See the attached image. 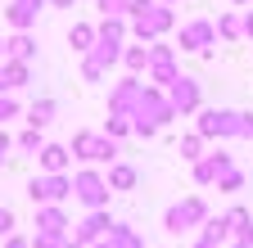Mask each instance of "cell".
I'll list each match as a JSON object with an SVG mask.
<instances>
[{"mask_svg": "<svg viewBox=\"0 0 253 248\" xmlns=\"http://www.w3.org/2000/svg\"><path fill=\"white\" fill-rule=\"evenodd\" d=\"M68 45L77 54H90V45H95V23H73L68 27Z\"/></svg>", "mask_w": 253, "mask_h": 248, "instance_id": "obj_26", "label": "cell"}, {"mask_svg": "<svg viewBox=\"0 0 253 248\" xmlns=\"http://www.w3.org/2000/svg\"><path fill=\"white\" fill-rule=\"evenodd\" d=\"M9 149H14V136H9L5 127H0V163H5V153H9Z\"/></svg>", "mask_w": 253, "mask_h": 248, "instance_id": "obj_39", "label": "cell"}, {"mask_svg": "<svg viewBox=\"0 0 253 248\" xmlns=\"http://www.w3.org/2000/svg\"><path fill=\"white\" fill-rule=\"evenodd\" d=\"M131 117H149L154 127H168V122L176 117L172 113V100H168V90H158V86H145V95H140V104H136V113Z\"/></svg>", "mask_w": 253, "mask_h": 248, "instance_id": "obj_9", "label": "cell"}, {"mask_svg": "<svg viewBox=\"0 0 253 248\" xmlns=\"http://www.w3.org/2000/svg\"><path fill=\"white\" fill-rule=\"evenodd\" d=\"M217 190H221V194H240V190H244V172H240V167H231L226 176L217 180Z\"/></svg>", "mask_w": 253, "mask_h": 248, "instance_id": "obj_32", "label": "cell"}, {"mask_svg": "<svg viewBox=\"0 0 253 248\" xmlns=\"http://www.w3.org/2000/svg\"><path fill=\"white\" fill-rule=\"evenodd\" d=\"M41 9H45V0H9L5 18H9L14 32H32V23H37V14H41Z\"/></svg>", "mask_w": 253, "mask_h": 248, "instance_id": "obj_14", "label": "cell"}, {"mask_svg": "<svg viewBox=\"0 0 253 248\" xmlns=\"http://www.w3.org/2000/svg\"><path fill=\"white\" fill-rule=\"evenodd\" d=\"M14 226H18L14 208H0V239H9V235H14Z\"/></svg>", "mask_w": 253, "mask_h": 248, "instance_id": "obj_36", "label": "cell"}, {"mask_svg": "<svg viewBox=\"0 0 253 248\" xmlns=\"http://www.w3.org/2000/svg\"><path fill=\"white\" fill-rule=\"evenodd\" d=\"M9 117H18V100L14 95H0V127H5Z\"/></svg>", "mask_w": 253, "mask_h": 248, "instance_id": "obj_37", "label": "cell"}, {"mask_svg": "<svg viewBox=\"0 0 253 248\" xmlns=\"http://www.w3.org/2000/svg\"><path fill=\"white\" fill-rule=\"evenodd\" d=\"M104 136H109V140L131 136V117H113V113H109V127H104Z\"/></svg>", "mask_w": 253, "mask_h": 248, "instance_id": "obj_33", "label": "cell"}, {"mask_svg": "<svg viewBox=\"0 0 253 248\" xmlns=\"http://www.w3.org/2000/svg\"><path fill=\"white\" fill-rule=\"evenodd\" d=\"M82 77H86V81H104V68L95 64L90 54H82Z\"/></svg>", "mask_w": 253, "mask_h": 248, "instance_id": "obj_35", "label": "cell"}, {"mask_svg": "<svg viewBox=\"0 0 253 248\" xmlns=\"http://www.w3.org/2000/svg\"><path fill=\"white\" fill-rule=\"evenodd\" d=\"M54 113H59V104H54V100H32V108H27V127L45 131L50 122H54Z\"/></svg>", "mask_w": 253, "mask_h": 248, "instance_id": "obj_21", "label": "cell"}, {"mask_svg": "<svg viewBox=\"0 0 253 248\" xmlns=\"http://www.w3.org/2000/svg\"><path fill=\"white\" fill-rule=\"evenodd\" d=\"M231 5H253V0H231Z\"/></svg>", "mask_w": 253, "mask_h": 248, "instance_id": "obj_46", "label": "cell"}, {"mask_svg": "<svg viewBox=\"0 0 253 248\" xmlns=\"http://www.w3.org/2000/svg\"><path fill=\"white\" fill-rule=\"evenodd\" d=\"M59 248H86V244H77V239H73V235H68V239H63V244H59Z\"/></svg>", "mask_w": 253, "mask_h": 248, "instance_id": "obj_43", "label": "cell"}, {"mask_svg": "<svg viewBox=\"0 0 253 248\" xmlns=\"http://www.w3.org/2000/svg\"><path fill=\"white\" fill-rule=\"evenodd\" d=\"M140 95H145V81L126 72V77L109 90V113H113V117H131V113H136V104H140Z\"/></svg>", "mask_w": 253, "mask_h": 248, "instance_id": "obj_8", "label": "cell"}, {"mask_svg": "<svg viewBox=\"0 0 253 248\" xmlns=\"http://www.w3.org/2000/svg\"><path fill=\"white\" fill-rule=\"evenodd\" d=\"M63 239L59 235H32V248H59Z\"/></svg>", "mask_w": 253, "mask_h": 248, "instance_id": "obj_38", "label": "cell"}, {"mask_svg": "<svg viewBox=\"0 0 253 248\" xmlns=\"http://www.w3.org/2000/svg\"><path fill=\"white\" fill-rule=\"evenodd\" d=\"M0 59H5V41H0Z\"/></svg>", "mask_w": 253, "mask_h": 248, "instance_id": "obj_48", "label": "cell"}, {"mask_svg": "<svg viewBox=\"0 0 253 248\" xmlns=\"http://www.w3.org/2000/svg\"><path fill=\"white\" fill-rule=\"evenodd\" d=\"M109 180H104V172L100 167H82V172H73V199L86 208V212H95V208H109Z\"/></svg>", "mask_w": 253, "mask_h": 248, "instance_id": "obj_3", "label": "cell"}, {"mask_svg": "<svg viewBox=\"0 0 253 248\" xmlns=\"http://www.w3.org/2000/svg\"><path fill=\"white\" fill-rule=\"evenodd\" d=\"M68 194H73V176H68V172H41V176L27 180V199L37 203V208H45V203H63Z\"/></svg>", "mask_w": 253, "mask_h": 248, "instance_id": "obj_5", "label": "cell"}, {"mask_svg": "<svg viewBox=\"0 0 253 248\" xmlns=\"http://www.w3.org/2000/svg\"><path fill=\"white\" fill-rule=\"evenodd\" d=\"M90 59L109 72L113 64H122V45H118V41H95V45H90Z\"/></svg>", "mask_w": 253, "mask_h": 248, "instance_id": "obj_25", "label": "cell"}, {"mask_svg": "<svg viewBox=\"0 0 253 248\" xmlns=\"http://www.w3.org/2000/svg\"><path fill=\"white\" fill-rule=\"evenodd\" d=\"M104 239H109V248H145V239L126 226V221H113V226L104 230Z\"/></svg>", "mask_w": 253, "mask_h": 248, "instance_id": "obj_20", "label": "cell"}, {"mask_svg": "<svg viewBox=\"0 0 253 248\" xmlns=\"http://www.w3.org/2000/svg\"><path fill=\"white\" fill-rule=\"evenodd\" d=\"M190 167H195V185H217L221 176L235 167V158H231V153H204V158L190 163Z\"/></svg>", "mask_w": 253, "mask_h": 248, "instance_id": "obj_12", "label": "cell"}, {"mask_svg": "<svg viewBox=\"0 0 253 248\" xmlns=\"http://www.w3.org/2000/svg\"><path fill=\"white\" fill-rule=\"evenodd\" d=\"M145 77H149L158 90H168V86L181 77V68H176V50L154 41V45H149V68H145Z\"/></svg>", "mask_w": 253, "mask_h": 248, "instance_id": "obj_6", "label": "cell"}, {"mask_svg": "<svg viewBox=\"0 0 253 248\" xmlns=\"http://www.w3.org/2000/svg\"><path fill=\"white\" fill-rule=\"evenodd\" d=\"M126 32H131V27H126V18H100L95 23V41H126Z\"/></svg>", "mask_w": 253, "mask_h": 248, "instance_id": "obj_23", "label": "cell"}, {"mask_svg": "<svg viewBox=\"0 0 253 248\" xmlns=\"http://www.w3.org/2000/svg\"><path fill=\"white\" fill-rule=\"evenodd\" d=\"M14 144H18L23 153H41V149H45V136H41L37 127H27V131H23V136H18Z\"/></svg>", "mask_w": 253, "mask_h": 248, "instance_id": "obj_30", "label": "cell"}, {"mask_svg": "<svg viewBox=\"0 0 253 248\" xmlns=\"http://www.w3.org/2000/svg\"><path fill=\"white\" fill-rule=\"evenodd\" d=\"M27 64H18V59H0V95H14L18 86H27Z\"/></svg>", "mask_w": 253, "mask_h": 248, "instance_id": "obj_16", "label": "cell"}, {"mask_svg": "<svg viewBox=\"0 0 253 248\" xmlns=\"http://www.w3.org/2000/svg\"><path fill=\"white\" fill-rule=\"evenodd\" d=\"M122 68L131 77H140L149 68V45H122Z\"/></svg>", "mask_w": 253, "mask_h": 248, "instance_id": "obj_24", "label": "cell"}, {"mask_svg": "<svg viewBox=\"0 0 253 248\" xmlns=\"http://www.w3.org/2000/svg\"><path fill=\"white\" fill-rule=\"evenodd\" d=\"M199 235H204L208 244H221V248H226V239H231V221H226V216H208Z\"/></svg>", "mask_w": 253, "mask_h": 248, "instance_id": "obj_27", "label": "cell"}, {"mask_svg": "<svg viewBox=\"0 0 253 248\" xmlns=\"http://www.w3.org/2000/svg\"><path fill=\"white\" fill-rule=\"evenodd\" d=\"M240 23H244V36H249V41H253V9H249V14H244V18H240Z\"/></svg>", "mask_w": 253, "mask_h": 248, "instance_id": "obj_41", "label": "cell"}, {"mask_svg": "<svg viewBox=\"0 0 253 248\" xmlns=\"http://www.w3.org/2000/svg\"><path fill=\"white\" fill-rule=\"evenodd\" d=\"M168 100H172V113L176 117H190V113H199L204 108V90H199V77H176L172 86H168Z\"/></svg>", "mask_w": 253, "mask_h": 248, "instance_id": "obj_7", "label": "cell"}, {"mask_svg": "<svg viewBox=\"0 0 253 248\" xmlns=\"http://www.w3.org/2000/svg\"><path fill=\"white\" fill-rule=\"evenodd\" d=\"M5 59H18V64H32L37 59V41H32V32H14L5 41Z\"/></svg>", "mask_w": 253, "mask_h": 248, "instance_id": "obj_19", "label": "cell"}, {"mask_svg": "<svg viewBox=\"0 0 253 248\" xmlns=\"http://www.w3.org/2000/svg\"><path fill=\"white\" fill-rule=\"evenodd\" d=\"M231 248H253V244H244V239H235V244H231Z\"/></svg>", "mask_w": 253, "mask_h": 248, "instance_id": "obj_45", "label": "cell"}, {"mask_svg": "<svg viewBox=\"0 0 253 248\" xmlns=\"http://www.w3.org/2000/svg\"><path fill=\"white\" fill-rule=\"evenodd\" d=\"M131 136H140V140H154V136H158V127H154L149 117H131Z\"/></svg>", "mask_w": 253, "mask_h": 248, "instance_id": "obj_34", "label": "cell"}, {"mask_svg": "<svg viewBox=\"0 0 253 248\" xmlns=\"http://www.w3.org/2000/svg\"><path fill=\"white\" fill-rule=\"evenodd\" d=\"M5 248H32V239H27V235H18V230H14V235H9V239H5Z\"/></svg>", "mask_w": 253, "mask_h": 248, "instance_id": "obj_40", "label": "cell"}, {"mask_svg": "<svg viewBox=\"0 0 253 248\" xmlns=\"http://www.w3.org/2000/svg\"><path fill=\"white\" fill-rule=\"evenodd\" d=\"M104 180H109V190H113V194H126V190H136V180H140V172H136L131 163H113Z\"/></svg>", "mask_w": 253, "mask_h": 248, "instance_id": "obj_18", "label": "cell"}, {"mask_svg": "<svg viewBox=\"0 0 253 248\" xmlns=\"http://www.w3.org/2000/svg\"><path fill=\"white\" fill-rule=\"evenodd\" d=\"M195 131L204 140H244V113L240 108H199Z\"/></svg>", "mask_w": 253, "mask_h": 248, "instance_id": "obj_1", "label": "cell"}, {"mask_svg": "<svg viewBox=\"0 0 253 248\" xmlns=\"http://www.w3.org/2000/svg\"><path fill=\"white\" fill-rule=\"evenodd\" d=\"M158 5H176V0H158Z\"/></svg>", "mask_w": 253, "mask_h": 248, "instance_id": "obj_47", "label": "cell"}, {"mask_svg": "<svg viewBox=\"0 0 253 248\" xmlns=\"http://www.w3.org/2000/svg\"><path fill=\"white\" fill-rule=\"evenodd\" d=\"M195 248H221V244H208V239L199 235V239H195Z\"/></svg>", "mask_w": 253, "mask_h": 248, "instance_id": "obj_44", "label": "cell"}, {"mask_svg": "<svg viewBox=\"0 0 253 248\" xmlns=\"http://www.w3.org/2000/svg\"><path fill=\"white\" fill-rule=\"evenodd\" d=\"M126 5H131V0H95L100 18H126Z\"/></svg>", "mask_w": 253, "mask_h": 248, "instance_id": "obj_31", "label": "cell"}, {"mask_svg": "<svg viewBox=\"0 0 253 248\" xmlns=\"http://www.w3.org/2000/svg\"><path fill=\"white\" fill-rule=\"evenodd\" d=\"M217 36L226 41V45H235V41L244 36V23H240V14H221V18H217Z\"/></svg>", "mask_w": 253, "mask_h": 248, "instance_id": "obj_28", "label": "cell"}, {"mask_svg": "<svg viewBox=\"0 0 253 248\" xmlns=\"http://www.w3.org/2000/svg\"><path fill=\"white\" fill-rule=\"evenodd\" d=\"M172 208H176V216H181V235L208 221V203H204L199 194H190V199H181V203H172Z\"/></svg>", "mask_w": 253, "mask_h": 248, "instance_id": "obj_15", "label": "cell"}, {"mask_svg": "<svg viewBox=\"0 0 253 248\" xmlns=\"http://www.w3.org/2000/svg\"><path fill=\"white\" fill-rule=\"evenodd\" d=\"M37 163H41V172H68L73 153H68V144H50L45 140V149L37 153Z\"/></svg>", "mask_w": 253, "mask_h": 248, "instance_id": "obj_17", "label": "cell"}, {"mask_svg": "<svg viewBox=\"0 0 253 248\" xmlns=\"http://www.w3.org/2000/svg\"><path fill=\"white\" fill-rule=\"evenodd\" d=\"M172 27H176V14H172V5H158V0H154V5H149L140 18H131V36H136L140 45H154L158 36H168Z\"/></svg>", "mask_w": 253, "mask_h": 248, "instance_id": "obj_4", "label": "cell"}, {"mask_svg": "<svg viewBox=\"0 0 253 248\" xmlns=\"http://www.w3.org/2000/svg\"><path fill=\"white\" fill-rule=\"evenodd\" d=\"M68 153H73V158L77 163H86V167H100V163H118V140H109L104 131H77L73 136V144H68Z\"/></svg>", "mask_w": 253, "mask_h": 248, "instance_id": "obj_2", "label": "cell"}, {"mask_svg": "<svg viewBox=\"0 0 253 248\" xmlns=\"http://www.w3.org/2000/svg\"><path fill=\"white\" fill-rule=\"evenodd\" d=\"M176 149H181V158H185V163H199V158H204V136H199V131H190V136H181Z\"/></svg>", "mask_w": 253, "mask_h": 248, "instance_id": "obj_29", "label": "cell"}, {"mask_svg": "<svg viewBox=\"0 0 253 248\" xmlns=\"http://www.w3.org/2000/svg\"><path fill=\"white\" fill-rule=\"evenodd\" d=\"M109 226H113V216H109V208H95V212H86L82 221L73 226V239L90 248L95 239H104V230H109Z\"/></svg>", "mask_w": 253, "mask_h": 248, "instance_id": "obj_11", "label": "cell"}, {"mask_svg": "<svg viewBox=\"0 0 253 248\" xmlns=\"http://www.w3.org/2000/svg\"><path fill=\"white\" fill-rule=\"evenodd\" d=\"M212 41H217V23H208V18H190V23H181V50L204 54Z\"/></svg>", "mask_w": 253, "mask_h": 248, "instance_id": "obj_10", "label": "cell"}, {"mask_svg": "<svg viewBox=\"0 0 253 248\" xmlns=\"http://www.w3.org/2000/svg\"><path fill=\"white\" fill-rule=\"evenodd\" d=\"M37 235H59V239H68V235H73L68 212H63L59 203H45V208H37Z\"/></svg>", "mask_w": 253, "mask_h": 248, "instance_id": "obj_13", "label": "cell"}, {"mask_svg": "<svg viewBox=\"0 0 253 248\" xmlns=\"http://www.w3.org/2000/svg\"><path fill=\"white\" fill-rule=\"evenodd\" d=\"M226 221H231V235H235V239L253 244V212H249V208H231Z\"/></svg>", "mask_w": 253, "mask_h": 248, "instance_id": "obj_22", "label": "cell"}, {"mask_svg": "<svg viewBox=\"0 0 253 248\" xmlns=\"http://www.w3.org/2000/svg\"><path fill=\"white\" fill-rule=\"evenodd\" d=\"M45 5H54V9H73L77 0H45Z\"/></svg>", "mask_w": 253, "mask_h": 248, "instance_id": "obj_42", "label": "cell"}]
</instances>
